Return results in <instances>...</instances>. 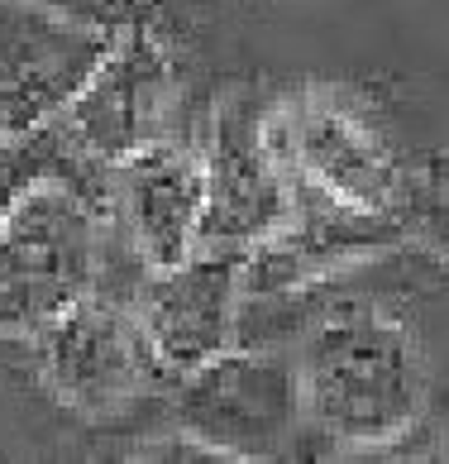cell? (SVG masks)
Segmentation results:
<instances>
[{
	"mask_svg": "<svg viewBox=\"0 0 449 464\" xmlns=\"http://www.w3.org/2000/svg\"><path fill=\"white\" fill-rule=\"evenodd\" d=\"M301 407L339 445H387L425 407V359L402 321L377 306H344L297 354Z\"/></svg>",
	"mask_w": 449,
	"mask_h": 464,
	"instance_id": "6da1fadb",
	"label": "cell"
},
{
	"mask_svg": "<svg viewBox=\"0 0 449 464\" xmlns=\"http://www.w3.org/2000/svg\"><path fill=\"white\" fill-rule=\"evenodd\" d=\"M106 226L72 178L33 182L0 230V331L39 335L100 292Z\"/></svg>",
	"mask_w": 449,
	"mask_h": 464,
	"instance_id": "7a4b0ae2",
	"label": "cell"
},
{
	"mask_svg": "<svg viewBox=\"0 0 449 464\" xmlns=\"http://www.w3.org/2000/svg\"><path fill=\"white\" fill-rule=\"evenodd\" d=\"M306 417L301 369L278 350H220L182 373L177 426L215 459H268Z\"/></svg>",
	"mask_w": 449,
	"mask_h": 464,
	"instance_id": "3957f363",
	"label": "cell"
},
{
	"mask_svg": "<svg viewBox=\"0 0 449 464\" xmlns=\"http://www.w3.org/2000/svg\"><path fill=\"white\" fill-rule=\"evenodd\" d=\"M205 216L201 245L253 249L291 211L297 173L282 149L278 106H263L253 92H239L220 106L211 149H205Z\"/></svg>",
	"mask_w": 449,
	"mask_h": 464,
	"instance_id": "277c9868",
	"label": "cell"
},
{
	"mask_svg": "<svg viewBox=\"0 0 449 464\" xmlns=\"http://www.w3.org/2000/svg\"><path fill=\"white\" fill-rule=\"evenodd\" d=\"M115 34L48 0H0V125L33 134L62 120L106 63Z\"/></svg>",
	"mask_w": 449,
	"mask_h": 464,
	"instance_id": "5b68a950",
	"label": "cell"
},
{
	"mask_svg": "<svg viewBox=\"0 0 449 464\" xmlns=\"http://www.w3.org/2000/svg\"><path fill=\"white\" fill-rule=\"evenodd\" d=\"M172 96H177V67L167 44L153 29L129 24L115 34L106 63L62 111V130L86 159L115 168L163 140Z\"/></svg>",
	"mask_w": 449,
	"mask_h": 464,
	"instance_id": "8992f818",
	"label": "cell"
},
{
	"mask_svg": "<svg viewBox=\"0 0 449 464\" xmlns=\"http://www.w3.org/2000/svg\"><path fill=\"white\" fill-rule=\"evenodd\" d=\"M282 149L301 182L330 192L344 206L377 216H402L406 178L373 125L335 92H306L291 106H278Z\"/></svg>",
	"mask_w": 449,
	"mask_h": 464,
	"instance_id": "52a82bcc",
	"label": "cell"
},
{
	"mask_svg": "<svg viewBox=\"0 0 449 464\" xmlns=\"http://www.w3.org/2000/svg\"><path fill=\"white\" fill-rule=\"evenodd\" d=\"M39 335L43 378L67 407L86 411V417H106L129 398H139L153 373V359H158L139 312H129L106 292H91L67 316L43 325Z\"/></svg>",
	"mask_w": 449,
	"mask_h": 464,
	"instance_id": "ba28073f",
	"label": "cell"
},
{
	"mask_svg": "<svg viewBox=\"0 0 449 464\" xmlns=\"http://www.w3.org/2000/svg\"><path fill=\"white\" fill-rule=\"evenodd\" d=\"M402 235V216L358 211V206H344L330 192L297 178L287 220L244 254V292H287L316 283L325 273H339L392 249Z\"/></svg>",
	"mask_w": 449,
	"mask_h": 464,
	"instance_id": "9c48e42d",
	"label": "cell"
},
{
	"mask_svg": "<svg viewBox=\"0 0 449 464\" xmlns=\"http://www.w3.org/2000/svg\"><path fill=\"white\" fill-rule=\"evenodd\" d=\"M244 254L249 249L201 245L177 268L144 273L139 321L148 331L158 364L186 373L205 364L211 354L230 350L234 306H239V292H244Z\"/></svg>",
	"mask_w": 449,
	"mask_h": 464,
	"instance_id": "30bf717a",
	"label": "cell"
},
{
	"mask_svg": "<svg viewBox=\"0 0 449 464\" xmlns=\"http://www.w3.org/2000/svg\"><path fill=\"white\" fill-rule=\"evenodd\" d=\"M115 216L134 259L148 273L192 259L201 249V216H205L201 159L158 140L134 159L115 163Z\"/></svg>",
	"mask_w": 449,
	"mask_h": 464,
	"instance_id": "8fae6325",
	"label": "cell"
},
{
	"mask_svg": "<svg viewBox=\"0 0 449 464\" xmlns=\"http://www.w3.org/2000/svg\"><path fill=\"white\" fill-rule=\"evenodd\" d=\"M67 144H72V134L53 130V125H43L33 134H0V230H5L10 211L24 201V192L33 182L62 173V159H67L62 149Z\"/></svg>",
	"mask_w": 449,
	"mask_h": 464,
	"instance_id": "7c38bea8",
	"label": "cell"
},
{
	"mask_svg": "<svg viewBox=\"0 0 449 464\" xmlns=\"http://www.w3.org/2000/svg\"><path fill=\"white\" fill-rule=\"evenodd\" d=\"M402 220H406V235H416L421 245H430L449 264V163H435L425 173L406 178Z\"/></svg>",
	"mask_w": 449,
	"mask_h": 464,
	"instance_id": "4fadbf2b",
	"label": "cell"
},
{
	"mask_svg": "<svg viewBox=\"0 0 449 464\" xmlns=\"http://www.w3.org/2000/svg\"><path fill=\"white\" fill-rule=\"evenodd\" d=\"M0 134H5V125H0Z\"/></svg>",
	"mask_w": 449,
	"mask_h": 464,
	"instance_id": "5bb4252c",
	"label": "cell"
}]
</instances>
